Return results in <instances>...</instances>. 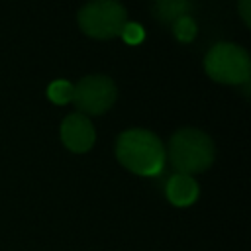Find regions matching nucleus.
Here are the masks:
<instances>
[{
	"label": "nucleus",
	"instance_id": "obj_1",
	"mask_svg": "<svg viewBox=\"0 0 251 251\" xmlns=\"http://www.w3.org/2000/svg\"><path fill=\"white\" fill-rule=\"evenodd\" d=\"M116 159L127 171L141 176H155L165 167V147L149 129H126L116 139Z\"/></svg>",
	"mask_w": 251,
	"mask_h": 251
},
{
	"label": "nucleus",
	"instance_id": "obj_6",
	"mask_svg": "<svg viewBox=\"0 0 251 251\" xmlns=\"http://www.w3.org/2000/svg\"><path fill=\"white\" fill-rule=\"evenodd\" d=\"M61 141L73 153H86L96 141L92 122L78 112L69 114L61 122Z\"/></svg>",
	"mask_w": 251,
	"mask_h": 251
},
{
	"label": "nucleus",
	"instance_id": "obj_7",
	"mask_svg": "<svg viewBox=\"0 0 251 251\" xmlns=\"http://www.w3.org/2000/svg\"><path fill=\"white\" fill-rule=\"evenodd\" d=\"M165 194H167V200H169L173 206L186 208V206H192V204L198 200L200 188H198V182H196L190 175L176 173V175H173V176L167 180Z\"/></svg>",
	"mask_w": 251,
	"mask_h": 251
},
{
	"label": "nucleus",
	"instance_id": "obj_4",
	"mask_svg": "<svg viewBox=\"0 0 251 251\" xmlns=\"http://www.w3.org/2000/svg\"><path fill=\"white\" fill-rule=\"evenodd\" d=\"M76 20L88 37L112 39L120 35L127 22V12L120 0H88L78 10Z\"/></svg>",
	"mask_w": 251,
	"mask_h": 251
},
{
	"label": "nucleus",
	"instance_id": "obj_2",
	"mask_svg": "<svg viewBox=\"0 0 251 251\" xmlns=\"http://www.w3.org/2000/svg\"><path fill=\"white\" fill-rule=\"evenodd\" d=\"M169 161L182 175L204 173L212 167L216 157L214 141L208 133L196 127H182L171 135L169 141Z\"/></svg>",
	"mask_w": 251,
	"mask_h": 251
},
{
	"label": "nucleus",
	"instance_id": "obj_11",
	"mask_svg": "<svg viewBox=\"0 0 251 251\" xmlns=\"http://www.w3.org/2000/svg\"><path fill=\"white\" fill-rule=\"evenodd\" d=\"M120 35H122V39L126 43L137 45V43H141L145 39V29L139 24H135V22H126L124 27H122V31H120Z\"/></svg>",
	"mask_w": 251,
	"mask_h": 251
},
{
	"label": "nucleus",
	"instance_id": "obj_5",
	"mask_svg": "<svg viewBox=\"0 0 251 251\" xmlns=\"http://www.w3.org/2000/svg\"><path fill=\"white\" fill-rule=\"evenodd\" d=\"M116 96L118 90L110 76L88 75L75 84L73 104L82 116H100L114 106Z\"/></svg>",
	"mask_w": 251,
	"mask_h": 251
},
{
	"label": "nucleus",
	"instance_id": "obj_3",
	"mask_svg": "<svg viewBox=\"0 0 251 251\" xmlns=\"http://www.w3.org/2000/svg\"><path fill=\"white\" fill-rule=\"evenodd\" d=\"M206 75L220 84H245L251 75L249 53L235 43H216L204 59Z\"/></svg>",
	"mask_w": 251,
	"mask_h": 251
},
{
	"label": "nucleus",
	"instance_id": "obj_8",
	"mask_svg": "<svg viewBox=\"0 0 251 251\" xmlns=\"http://www.w3.org/2000/svg\"><path fill=\"white\" fill-rule=\"evenodd\" d=\"M192 8L190 0H153L151 4L153 16L165 25H173L178 18L190 16Z\"/></svg>",
	"mask_w": 251,
	"mask_h": 251
},
{
	"label": "nucleus",
	"instance_id": "obj_9",
	"mask_svg": "<svg viewBox=\"0 0 251 251\" xmlns=\"http://www.w3.org/2000/svg\"><path fill=\"white\" fill-rule=\"evenodd\" d=\"M73 94H75V84L65 80V78H57L47 86V98L53 104H67L73 102Z\"/></svg>",
	"mask_w": 251,
	"mask_h": 251
},
{
	"label": "nucleus",
	"instance_id": "obj_12",
	"mask_svg": "<svg viewBox=\"0 0 251 251\" xmlns=\"http://www.w3.org/2000/svg\"><path fill=\"white\" fill-rule=\"evenodd\" d=\"M249 4H251V0H239L237 2V12H239L245 25H251V6Z\"/></svg>",
	"mask_w": 251,
	"mask_h": 251
},
{
	"label": "nucleus",
	"instance_id": "obj_10",
	"mask_svg": "<svg viewBox=\"0 0 251 251\" xmlns=\"http://www.w3.org/2000/svg\"><path fill=\"white\" fill-rule=\"evenodd\" d=\"M173 33L178 41H192L196 37V22L192 20V16H184V18H178L175 24H173Z\"/></svg>",
	"mask_w": 251,
	"mask_h": 251
}]
</instances>
